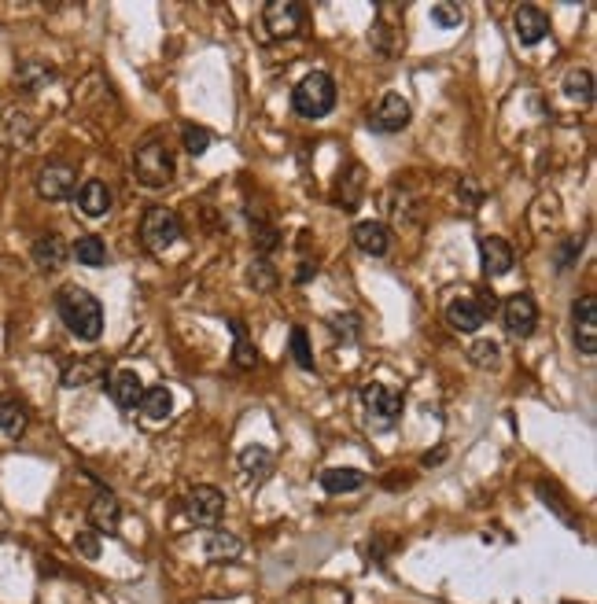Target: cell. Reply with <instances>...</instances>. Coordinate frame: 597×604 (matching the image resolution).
<instances>
[{
  "label": "cell",
  "mask_w": 597,
  "mask_h": 604,
  "mask_svg": "<svg viewBox=\"0 0 597 604\" xmlns=\"http://www.w3.org/2000/svg\"><path fill=\"white\" fill-rule=\"evenodd\" d=\"M55 310H59V317H63L71 336H78L85 343H97L104 336V306L88 288H78V284L59 288L55 291Z\"/></svg>",
  "instance_id": "obj_1"
},
{
  "label": "cell",
  "mask_w": 597,
  "mask_h": 604,
  "mask_svg": "<svg viewBox=\"0 0 597 604\" xmlns=\"http://www.w3.org/2000/svg\"><path fill=\"white\" fill-rule=\"evenodd\" d=\"M336 96H340V88H336L332 74L310 71L307 78H298L295 88H291V111L303 114V118H324V114H332Z\"/></svg>",
  "instance_id": "obj_2"
},
{
  "label": "cell",
  "mask_w": 597,
  "mask_h": 604,
  "mask_svg": "<svg viewBox=\"0 0 597 604\" xmlns=\"http://www.w3.org/2000/svg\"><path fill=\"white\" fill-rule=\"evenodd\" d=\"M133 173L144 189H166L173 173H177V163H173V151L163 144V140H144L133 155Z\"/></svg>",
  "instance_id": "obj_3"
},
{
  "label": "cell",
  "mask_w": 597,
  "mask_h": 604,
  "mask_svg": "<svg viewBox=\"0 0 597 604\" xmlns=\"http://www.w3.org/2000/svg\"><path fill=\"white\" fill-rule=\"evenodd\" d=\"M181 218L173 214V210L166 206H152V210H144V218H140V244L147 251H156L163 255L166 247H173L177 239H181Z\"/></svg>",
  "instance_id": "obj_4"
},
{
  "label": "cell",
  "mask_w": 597,
  "mask_h": 604,
  "mask_svg": "<svg viewBox=\"0 0 597 604\" xmlns=\"http://www.w3.org/2000/svg\"><path fill=\"white\" fill-rule=\"evenodd\" d=\"M303 22H307V8L298 0H270L262 12V26L273 41H288L295 34H303Z\"/></svg>",
  "instance_id": "obj_5"
},
{
  "label": "cell",
  "mask_w": 597,
  "mask_h": 604,
  "mask_svg": "<svg viewBox=\"0 0 597 604\" xmlns=\"http://www.w3.org/2000/svg\"><path fill=\"white\" fill-rule=\"evenodd\" d=\"M362 406L369 413V420L376 428H391L395 420L402 416V395L395 387H387V383H366L362 387Z\"/></svg>",
  "instance_id": "obj_6"
},
{
  "label": "cell",
  "mask_w": 597,
  "mask_h": 604,
  "mask_svg": "<svg viewBox=\"0 0 597 604\" xmlns=\"http://www.w3.org/2000/svg\"><path fill=\"white\" fill-rule=\"evenodd\" d=\"M501 328H505V336H513V340H527L534 328H539V306H534V298L517 291L501 302Z\"/></svg>",
  "instance_id": "obj_7"
},
{
  "label": "cell",
  "mask_w": 597,
  "mask_h": 604,
  "mask_svg": "<svg viewBox=\"0 0 597 604\" xmlns=\"http://www.w3.org/2000/svg\"><path fill=\"white\" fill-rule=\"evenodd\" d=\"M185 508H189V520H192L196 527L214 531V524L225 516V494H222L218 487H206V482H199V487L189 491Z\"/></svg>",
  "instance_id": "obj_8"
},
{
  "label": "cell",
  "mask_w": 597,
  "mask_h": 604,
  "mask_svg": "<svg viewBox=\"0 0 597 604\" xmlns=\"http://www.w3.org/2000/svg\"><path fill=\"white\" fill-rule=\"evenodd\" d=\"M78 189V170L71 163H45L41 173H38V196L48 199V203H59V199H71Z\"/></svg>",
  "instance_id": "obj_9"
},
{
  "label": "cell",
  "mask_w": 597,
  "mask_h": 604,
  "mask_svg": "<svg viewBox=\"0 0 597 604\" xmlns=\"http://www.w3.org/2000/svg\"><path fill=\"white\" fill-rule=\"evenodd\" d=\"M409 118H413L409 100H406L402 93H387V96L376 104V111L369 114V126H373L376 133H402V130L409 126Z\"/></svg>",
  "instance_id": "obj_10"
},
{
  "label": "cell",
  "mask_w": 597,
  "mask_h": 604,
  "mask_svg": "<svg viewBox=\"0 0 597 604\" xmlns=\"http://www.w3.org/2000/svg\"><path fill=\"white\" fill-rule=\"evenodd\" d=\"M572 317H576V347L586 357H593L597 354V298L579 295L576 306H572Z\"/></svg>",
  "instance_id": "obj_11"
},
{
  "label": "cell",
  "mask_w": 597,
  "mask_h": 604,
  "mask_svg": "<svg viewBox=\"0 0 597 604\" xmlns=\"http://www.w3.org/2000/svg\"><path fill=\"white\" fill-rule=\"evenodd\" d=\"M513 34H517V41L520 45H539V41H546V34H550V15L542 12V8H534V4H520L517 12H513Z\"/></svg>",
  "instance_id": "obj_12"
},
{
  "label": "cell",
  "mask_w": 597,
  "mask_h": 604,
  "mask_svg": "<svg viewBox=\"0 0 597 604\" xmlns=\"http://www.w3.org/2000/svg\"><path fill=\"white\" fill-rule=\"evenodd\" d=\"M480 258H483V273L487 277H505L517 265V251L509 239L501 236H483L480 239Z\"/></svg>",
  "instance_id": "obj_13"
},
{
  "label": "cell",
  "mask_w": 597,
  "mask_h": 604,
  "mask_svg": "<svg viewBox=\"0 0 597 604\" xmlns=\"http://www.w3.org/2000/svg\"><path fill=\"white\" fill-rule=\"evenodd\" d=\"M88 524H93L97 534H118V524H122V505H118V498L100 487L93 505H88Z\"/></svg>",
  "instance_id": "obj_14"
},
{
  "label": "cell",
  "mask_w": 597,
  "mask_h": 604,
  "mask_svg": "<svg viewBox=\"0 0 597 604\" xmlns=\"http://www.w3.org/2000/svg\"><path fill=\"white\" fill-rule=\"evenodd\" d=\"M67 244H63V236H55V232H45L34 239V247H29V258H34V265L41 269V273H55L59 265L67 262Z\"/></svg>",
  "instance_id": "obj_15"
},
{
  "label": "cell",
  "mask_w": 597,
  "mask_h": 604,
  "mask_svg": "<svg viewBox=\"0 0 597 604\" xmlns=\"http://www.w3.org/2000/svg\"><path fill=\"white\" fill-rule=\"evenodd\" d=\"M107 390H111V398H114V406H118V409H122V413H130V409H137V406H140V395H144V383H140V376H137L133 369H118V373L111 376Z\"/></svg>",
  "instance_id": "obj_16"
},
{
  "label": "cell",
  "mask_w": 597,
  "mask_h": 604,
  "mask_svg": "<svg viewBox=\"0 0 597 604\" xmlns=\"http://www.w3.org/2000/svg\"><path fill=\"white\" fill-rule=\"evenodd\" d=\"M111 189L104 185V180H85V185L78 189V210H81V214L85 218H104L107 214V210H111Z\"/></svg>",
  "instance_id": "obj_17"
},
{
  "label": "cell",
  "mask_w": 597,
  "mask_h": 604,
  "mask_svg": "<svg viewBox=\"0 0 597 604\" xmlns=\"http://www.w3.org/2000/svg\"><path fill=\"white\" fill-rule=\"evenodd\" d=\"M354 244H357V251L380 258V255H387V247H391V232H387L383 222H357L354 225Z\"/></svg>",
  "instance_id": "obj_18"
},
{
  "label": "cell",
  "mask_w": 597,
  "mask_h": 604,
  "mask_svg": "<svg viewBox=\"0 0 597 604\" xmlns=\"http://www.w3.org/2000/svg\"><path fill=\"white\" fill-rule=\"evenodd\" d=\"M107 373V361L104 357H78V361H67L63 373H59V383L63 387H85L93 383L97 376Z\"/></svg>",
  "instance_id": "obj_19"
},
{
  "label": "cell",
  "mask_w": 597,
  "mask_h": 604,
  "mask_svg": "<svg viewBox=\"0 0 597 604\" xmlns=\"http://www.w3.org/2000/svg\"><path fill=\"white\" fill-rule=\"evenodd\" d=\"M446 321H450V328L458 331H480L483 328V310L475 306V298H454L450 306H446Z\"/></svg>",
  "instance_id": "obj_20"
},
{
  "label": "cell",
  "mask_w": 597,
  "mask_h": 604,
  "mask_svg": "<svg viewBox=\"0 0 597 604\" xmlns=\"http://www.w3.org/2000/svg\"><path fill=\"white\" fill-rule=\"evenodd\" d=\"M321 487H324V494L362 491L366 487V472H357V468H324L321 472Z\"/></svg>",
  "instance_id": "obj_21"
},
{
  "label": "cell",
  "mask_w": 597,
  "mask_h": 604,
  "mask_svg": "<svg viewBox=\"0 0 597 604\" xmlns=\"http://www.w3.org/2000/svg\"><path fill=\"white\" fill-rule=\"evenodd\" d=\"M240 472L248 479H255V482H265V479L273 475V453L265 449V446H248L240 453Z\"/></svg>",
  "instance_id": "obj_22"
},
{
  "label": "cell",
  "mask_w": 597,
  "mask_h": 604,
  "mask_svg": "<svg viewBox=\"0 0 597 604\" xmlns=\"http://www.w3.org/2000/svg\"><path fill=\"white\" fill-rule=\"evenodd\" d=\"M71 258H78L81 265H88V269H100V265H107V244L100 236H78L74 239V247H71Z\"/></svg>",
  "instance_id": "obj_23"
},
{
  "label": "cell",
  "mask_w": 597,
  "mask_h": 604,
  "mask_svg": "<svg viewBox=\"0 0 597 604\" xmlns=\"http://www.w3.org/2000/svg\"><path fill=\"white\" fill-rule=\"evenodd\" d=\"M147 420H166L173 413V395L159 383V387H147L144 395H140V406H137Z\"/></svg>",
  "instance_id": "obj_24"
},
{
  "label": "cell",
  "mask_w": 597,
  "mask_h": 604,
  "mask_svg": "<svg viewBox=\"0 0 597 604\" xmlns=\"http://www.w3.org/2000/svg\"><path fill=\"white\" fill-rule=\"evenodd\" d=\"M206 557H211V560H236V557H240L244 553V541L240 538H236V534H229V531H211V534H206Z\"/></svg>",
  "instance_id": "obj_25"
},
{
  "label": "cell",
  "mask_w": 597,
  "mask_h": 604,
  "mask_svg": "<svg viewBox=\"0 0 597 604\" xmlns=\"http://www.w3.org/2000/svg\"><path fill=\"white\" fill-rule=\"evenodd\" d=\"M26 424H29V413H26V406L19 398L0 402V432H4L8 439H19L26 432Z\"/></svg>",
  "instance_id": "obj_26"
},
{
  "label": "cell",
  "mask_w": 597,
  "mask_h": 604,
  "mask_svg": "<svg viewBox=\"0 0 597 604\" xmlns=\"http://www.w3.org/2000/svg\"><path fill=\"white\" fill-rule=\"evenodd\" d=\"M229 328H232V336H236V347H232V365H236V369H255L258 354H255V347L248 343V328H244V321H240V317H229Z\"/></svg>",
  "instance_id": "obj_27"
},
{
  "label": "cell",
  "mask_w": 597,
  "mask_h": 604,
  "mask_svg": "<svg viewBox=\"0 0 597 604\" xmlns=\"http://www.w3.org/2000/svg\"><path fill=\"white\" fill-rule=\"evenodd\" d=\"M52 78H55V71H52L48 63H22L19 74H15V81L26 88V93H34V88L52 85Z\"/></svg>",
  "instance_id": "obj_28"
},
{
  "label": "cell",
  "mask_w": 597,
  "mask_h": 604,
  "mask_svg": "<svg viewBox=\"0 0 597 604\" xmlns=\"http://www.w3.org/2000/svg\"><path fill=\"white\" fill-rule=\"evenodd\" d=\"M564 93H568V100L590 104L593 100V74L590 71H568V78H564Z\"/></svg>",
  "instance_id": "obj_29"
},
{
  "label": "cell",
  "mask_w": 597,
  "mask_h": 604,
  "mask_svg": "<svg viewBox=\"0 0 597 604\" xmlns=\"http://www.w3.org/2000/svg\"><path fill=\"white\" fill-rule=\"evenodd\" d=\"M291 357H295V365L298 369H307L314 373V350H310V336H307V328H291Z\"/></svg>",
  "instance_id": "obj_30"
},
{
  "label": "cell",
  "mask_w": 597,
  "mask_h": 604,
  "mask_svg": "<svg viewBox=\"0 0 597 604\" xmlns=\"http://www.w3.org/2000/svg\"><path fill=\"white\" fill-rule=\"evenodd\" d=\"M248 281H251V288H258V291H273V288H277V269L265 262V258H255L251 269H248Z\"/></svg>",
  "instance_id": "obj_31"
},
{
  "label": "cell",
  "mask_w": 597,
  "mask_h": 604,
  "mask_svg": "<svg viewBox=\"0 0 597 604\" xmlns=\"http://www.w3.org/2000/svg\"><path fill=\"white\" fill-rule=\"evenodd\" d=\"M251 244H255V251H273L277 244H281V232L270 225V222H265V218H258L255 225H251Z\"/></svg>",
  "instance_id": "obj_32"
},
{
  "label": "cell",
  "mask_w": 597,
  "mask_h": 604,
  "mask_svg": "<svg viewBox=\"0 0 597 604\" xmlns=\"http://www.w3.org/2000/svg\"><path fill=\"white\" fill-rule=\"evenodd\" d=\"M468 361H472V365H480V369L498 365V343L494 340H475L468 347Z\"/></svg>",
  "instance_id": "obj_33"
},
{
  "label": "cell",
  "mask_w": 597,
  "mask_h": 604,
  "mask_svg": "<svg viewBox=\"0 0 597 604\" xmlns=\"http://www.w3.org/2000/svg\"><path fill=\"white\" fill-rule=\"evenodd\" d=\"M181 140H185V151H189V155H203V151L206 147H211V130H206V126H185L181 130Z\"/></svg>",
  "instance_id": "obj_34"
},
{
  "label": "cell",
  "mask_w": 597,
  "mask_h": 604,
  "mask_svg": "<svg viewBox=\"0 0 597 604\" xmlns=\"http://www.w3.org/2000/svg\"><path fill=\"white\" fill-rule=\"evenodd\" d=\"M328 328H332V336H343L350 343V340H357V331H362V317L357 314H336V317H328Z\"/></svg>",
  "instance_id": "obj_35"
},
{
  "label": "cell",
  "mask_w": 597,
  "mask_h": 604,
  "mask_svg": "<svg viewBox=\"0 0 597 604\" xmlns=\"http://www.w3.org/2000/svg\"><path fill=\"white\" fill-rule=\"evenodd\" d=\"M432 22L439 29H458L465 22V12L458 4H432Z\"/></svg>",
  "instance_id": "obj_36"
},
{
  "label": "cell",
  "mask_w": 597,
  "mask_h": 604,
  "mask_svg": "<svg viewBox=\"0 0 597 604\" xmlns=\"http://www.w3.org/2000/svg\"><path fill=\"white\" fill-rule=\"evenodd\" d=\"M74 549H78L85 560H97V557H100V534H97V531H78V534H74Z\"/></svg>",
  "instance_id": "obj_37"
},
{
  "label": "cell",
  "mask_w": 597,
  "mask_h": 604,
  "mask_svg": "<svg viewBox=\"0 0 597 604\" xmlns=\"http://www.w3.org/2000/svg\"><path fill=\"white\" fill-rule=\"evenodd\" d=\"M583 251V236H572L568 244H564L560 251H557V269H568L572 262H576V255Z\"/></svg>",
  "instance_id": "obj_38"
},
{
  "label": "cell",
  "mask_w": 597,
  "mask_h": 604,
  "mask_svg": "<svg viewBox=\"0 0 597 604\" xmlns=\"http://www.w3.org/2000/svg\"><path fill=\"white\" fill-rule=\"evenodd\" d=\"M350 177H354V185H362V166H350ZM340 206H343V210H354V206H357V189L340 192Z\"/></svg>",
  "instance_id": "obj_39"
},
{
  "label": "cell",
  "mask_w": 597,
  "mask_h": 604,
  "mask_svg": "<svg viewBox=\"0 0 597 604\" xmlns=\"http://www.w3.org/2000/svg\"><path fill=\"white\" fill-rule=\"evenodd\" d=\"M475 306L483 310V317H491V314L498 310V295H494L491 288H480V291H475Z\"/></svg>",
  "instance_id": "obj_40"
},
{
  "label": "cell",
  "mask_w": 597,
  "mask_h": 604,
  "mask_svg": "<svg viewBox=\"0 0 597 604\" xmlns=\"http://www.w3.org/2000/svg\"><path fill=\"white\" fill-rule=\"evenodd\" d=\"M458 196H465V203H468V210H475L483 203V192L472 185V180H461V189H458Z\"/></svg>",
  "instance_id": "obj_41"
},
{
  "label": "cell",
  "mask_w": 597,
  "mask_h": 604,
  "mask_svg": "<svg viewBox=\"0 0 597 604\" xmlns=\"http://www.w3.org/2000/svg\"><path fill=\"white\" fill-rule=\"evenodd\" d=\"M442 457H446V449H442V446H439V449H432V453H425V465H428V468H432V465H439V461H442Z\"/></svg>",
  "instance_id": "obj_42"
},
{
  "label": "cell",
  "mask_w": 597,
  "mask_h": 604,
  "mask_svg": "<svg viewBox=\"0 0 597 604\" xmlns=\"http://www.w3.org/2000/svg\"><path fill=\"white\" fill-rule=\"evenodd\" d=\"M314 273H317V262H314V265H310V262H303V265H298V281H310Z\"/></svg>",
  "instance_id": "obj_43"
},
{
  "label": "cell",
  "mask_w": 597,
  "mask_h": 604,
  "mask_svg": "<svg viewBox=\"0 0 597 604\" xmlns=\"http://www.w3.org/2000/svg\"><path fill=\"white\" fill-rule=\"evenodd\" d=\"M564 604H568V600H564Z\"/></svg>",
  "instance_id": "obj_44"
}]
</instances>
